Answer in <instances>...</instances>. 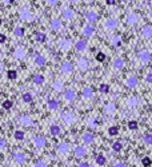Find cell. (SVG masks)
I'll use <instances>...</instances> for the list:
<instances>
[{
	"mask_svg": "<svg viewBox=\"0 0 152 167\" xmlns=\"http://www.w3.org/2000/svg\"><path fill=\"white\" fill-rule=\"evenodd\" d=\"M82 32H83V35H84V36L90 37V36H92L93 34H95V27H93L91 23H90V24H85L84 27H83Z\"/></svg>",
	"mask_w": 152,
	"mask_h": 167,
	"instance_id": "obj_16",
	"label": "cell"
},
{
	"mask_svg": "<svg viewBox=\"0 0 152 167\" xmlns=\"http://www.w3.org/2000/svg\"><path fill=\"white\" fill-rule=\"evenodd\" d=\"M73 155H75V158H77V159H82V158H84L87 155V148L84 146H77L75 148V151H73Z\"/></svg>",
	"mask_w": 152,
	"mask_h": 167,
	"instance_id": "obj_12",
	"label": "cell"
},
{
	"mask_svg": "<svg viewBox=\"0 0 152 167\" xmlns=\"http://www.w3.org/2000/svg\"><path fill=\"white\" fill-rule=\"evenodd\" d=\"M51 28L53 31H60L63 28V23L60 19H52L51 20Z\"/></svg>",
	"mask_w": 152,
	"mask_h": 167,
	"instance_id": "obj_26",
	"label": "cell"
},
{
	"mask_svg": "<svg viewBox=\"0 0 152 167\" xmlns=\"http://www.w3.org/2000/svg\"><path fill=\"white\" fill-rule=\"evenodd\" d=\"M142 36L144 37V39H151L152 37V25L147 24L142 28Z\"/></svg>",
	"mask_w": 152,
	"mask_h": 167,
	"instance_id": "obj_22",
	"label": "cell"
},
{
	"mask_svg": "<svg viewBox=\"0 0 152 167\" xmlns=\"http://www.w3.org/2000/svg\"><path fill=\"white\" fill-rule=\"evenodd\" d=\"M99 91H100L102 94H107L108 91H110V86H108V84H100Z\"/></svg>",
	"mask_w": 152,
	"mask_h": 167,
	"instance_id": "obj_44",
	"label": "cell"
},
{
	"mask_svg": "<svg viewBox=\"0 0 152 167\" xmlns=\"http://www.w3.org/2000/svg\"><path fill=\"white\" fill-rule=\"evenodd\" d=\"M113 166H116V167H125L127 165H125L124 162H115V163H113Z\"/></svg>",
	"mask_w": 152,
	"mask_h": 167,
	"instance_id": "obj_53",
	"label": "cell"
},
{
	"mask_svg": "<svg viewBox=\"0 0 152 167\" xmlns=\"http://www.w3.org/2000/svg\"><path fill=\"white\" fill-rule=\"evenodd\" d=\"M47 3L51 5V7H53V5H56L57 3H59V0H47Z\"/></svg>",
	"mask_w": 152,
	"mask_h": 167,
	"instance_id": "obj_51",
	"label": "cell"
},
{
	"mask_svg": "<svg viewBox=\"0 0 152 167\" xmlns=\"http://www.w3.org/2000/svg\"><path fill=\"white\" fill-rule=\"evenodd\" d=\"M33 83H35L36 86H43L45 83V78L43 76V75H40V74L35 75V76H33Z\"/></svg>",
	"mask_w": 152,
	"mask_h": 167,
	"instance_id": "obj_31",
	"label": "cell"
},
{
	"mask_svg": "<svg viewBox=\"0 0 152 167\" xmlns=\"http://www.w3.org/2000/svg\"><path fill=\"white\" fill-rule=\"evenodd\" d=\"M117 25H119V22H117L116 19H113V18L107 19L104 22V30L105 31H113L117 28Z\"/></svg>",
	"mask_w": 152,
	"mask_h": 167,
	"instance_id": "obj_4",
	"label": "cell"
},
{
	"mask_svg": "<svg viewBox=\"0 0 152 167\" xmlns=\"http://www.w3.org/2000/svg\"><path fill=\"white\" fill-rule=\"evenodd\" d=\"M51 87H52V90L55 91V92H62V91L64 90V83H63L62 80H55Z\"/></svg>",
	"mask_w": 152,
	"mask_h": 167,
	"instance_id": "obj_25",
	"label": "cell"
},
{
	"mask_svg": "<svg viewBox=\"0 0 152 167\" xmlns=\"http://www.w3.org/2000/svg\"><path fill=\"white\" fill-rule=\"evenodd\" d=\"M25 56H27V50H25L24 47L19 45V47H16V48H15V51H13V57H15V59L23 60Z\"/></svg>",
	"mask_w": 152,
	"mask_h": 167,
	"instance_id": "obj_6",
	"label": "cell"
},
{
	"mask_svg": "<svg viewBox=\"0 0 152 167\" xmlns=\"http://www.w3.org/2000/svg\"><path fill=\"white\" fill-rule=\"evenodd\" d=\"M62 16L64 18V20H72L75 19L76 13L73 10H71V8H64V10L62 11Z\"/></svg>",
	"mask_w": 152,
	"mask_h": 167,
	"instance_id": "obj_11",
	"label": "cell"
},
{
	"mask_svg": "<svg viewBox=\"0 0 152 167\" xmlns=\"http://www.w3.org/2000/svg\"><path fill=\"white\" fill-rule=\"evenodd\" d=\"M105 1H107V4H113L115 0H105Z\"/></svg>",
	"mask_w": 152,
	"mask_h": 167,
	"instance_id": "obj_58",
	"label": "cell"
},
{
	"mask_svg": "<svg viewBox=\"0 0 152 167\" xmlns=\"http://www.w3.org/2000/svg\"><path fill=\"white\" fill-rule=\"evenodd\" d=\"M4 42H5V35L1 34V35H0V43H4Z\"/></svg>",
	"mask_w": 152,
	"mask_h": 167,
	"instance_id": "obj_55",
	"label": "cell"
},
{
	"mask_svg": "<svg viewBox=\"0 0 152 167\" xmlns=\"http://www.w3.org/2000/svg\"><path fill=\"white\" fill-rule=\"evenodd\" d=\"M24 131H20V130H16L15 132H13V136H15L16 140H23L24 139Z\"/></svg>",
	"mask_w": 152,
	"mask_h": 167,
	"instance_id": "obj_38",
	"label": "cell"
},
{
	"mask_svg": "<svg viewBox=\"0 0 152 167\" xmlns=\"http://www.w3.org/2000/svg\"><path fill=\"white\" fill-rule=\"evenodd\" d=\"M70 150H71V146L65 142L59 143V146H57V152H59L60 155H67L68 152H70Z\"/></svg>",
	"mask_w": 152,
	"mask_h": 167,
	"instance_id": "obj_13",
	"label": "cell"
},
{
	"mask_svg": "<svg viewBox=\"0 0 152 167\" xmlns=\"http://www.w3.org/2000/svg\"><path fill=\"white\" fill-rule=\"evenodd\" d=\"M79 166H80V167H88L90 165H88L87 162H80V163H79Z\"/></svg>",
	"mask_w": 152,
	"mask_h": 167,
	"instance_id": "obj_54",
	"label": "cell"
},
{
	"mask_svg": "<svg viewBox=\"0 0 152 167\" xmlns=\"http://www.w3.org/2000/svg\"><path fill=\"white\" fill-rule=\"evenodd\" d=\"M112 148H113V151H122V148H123V145L120 142H113L112 143Z\"/></svg>",
	"mask_w": 152,
	"mask_h": 167,
	"instance_id": "obj_43",
	"label": "cell"
},
{
	"mask_svg": "<svg viewBox=\"0 0 152 167\" xmlns=\"http://www.w3.org/2000/svg\"><path fill=\"white\" fill-rule=\"evenodd\" d=\"M151 119H152V118H151Z\"/></svg>",
	"mask_w": 152,
	"mask_h": 167,
	"instance_id": "obj_60",
	"label": "cell"
},
{
	"mask_svg": "<svg viewBox=\"0 0 152 167\" xmlns=\"http://www.w3.org/2000/svg\"><path fill=\"white\" fill-rule=\"evenodd\" d=\"M5 147H7V142H5L4 138H1V139H0V151L3 152L5 150Z\"/></svg>",
	"mask_w": 152,
	"mask_h": 167,
	"instance_id": "obj_46",
	"label": "cell"
},
{
	"mask_svg": "<svg viewBox=\"0 0 152 167\" xmlns=\"http://www.w3.org/2000/svg\"><path fill=\"white\" fill-rule=\"evenodd\" d=\"M137 127H139V123H137L136 120H130V122H128V128H130V130H136Z\"/></svg>",
	"mask_w": 152,
	"mask_h": 167,
	"instance_id": "obj_42",
	"label": "cell"
},
{
	"mask_svg": "<svg viewBox=\"0 0 152 167\" xmlns=\"http://www.w3.org/2000/svg\"><path fill=\"white\" fill-rule=\"evenodd\" d=\"M124 83L128 88H136L137 84H139V80H137L136 76H128Z\"/></svg>",
	"mask_w": 152,
	"mask_h": 167,
	"instance_id": "obj_15",
	"label": "cell"
},
{
	"mask_svg": "<svg viewBox=\"0 0 152 167\" xmlns=\"http://www.w3.org/2000/svg\"><path fill=\"white\" fill-rule=\"evenodd\" d=\"M60 71L64 75H70V74H72V71H73V66L71 64L70 62H64L60 66Z\"/></svg>",
	"mask_w": 152,
	"mask_h": 167,
	"instance_id": "obj_9",
	"label": "cell"
},
{
	"mask_svg": "<svg viewBox=\"0 0 152 167\" xmlns=\"http://www.w3.org/2000/svg\"><path fill=\"white\" fill-rule=\"evenodd\" d=\"M142 165H143V166H151V165H152V160L150 159V158H143Z\"/></svg>",
	"mask_w": 152,
	"mask_h": 167,
	"instance_id": "obj_48",
	"label": "cell"
},
{
	"mask_svg": "<svg viewBox=\"0 0 152 167\" xmlns=\"http://www.w3.org/2000/svg\"><path fill=\"white\" fill-rule=\"evenodd\" d=\"M115 111H116V106H115L113 102H108L107 104L104 106V114H107V115H113Z\"/></svg>",
	"mask_w": 152,
	"mask_h": 167,
	"instance_id": "obj_24",
	"label": "cell"
},
{
	"mask_svg": "<svg viewBox=\"0 0 152 167\" xmlns=\"http://www.w3.org/2000/svg\"><path fill=\"white\" fill-rule=\"evenodd\" d=\"M88 126H90V128H92V130H95V128H97V120L93 119V118H91L90 120H88Z\"/></svg>",
	"mask_w": 152,
	"mask_h": 167,
	"instance_id": "obj_41",
	"label": "cell"
},
{
	"mask_svg": "<svg viewBox=\"0 0 152 167\" xmlns=\"http://www.w3.org/2000/svg\"><path fill=\"white\" fill-rule=\"evenodd\" d=\"M87 48H88V44H87V42H85V40L79 39L75 43V50L79 51V52H84V51H87Z\"/></svg>",
	"mask_w": 152,
	"mask_h": 167,
	"instance_id": "obj_14",
	"label": "cell"
},
{
	"mask_svg": "<svg viewBox=\"0 0 152 167\" xmlns=\"http://www.w3.org/2000/svg\"><path fill=\"white\" fill-rule=\"evenodd\" d=\"M16 76H18V74H16L15 70H11L10 72H8V78H10V79H16Z\"/></svg>",
	"mask_w": 152,
	"mask_h": 167,
	"instance_id": "obj_50",
	"label": "cell"
},
{
	"mask_svg": "<svg viewBox=\"0 0 152 167\" xmlns=\"http://www.w3.org/2000/svg\"><path fill=\"white\" fill-rule=\"evenodd\" d=\"M111 43H112L113 47H120V45H122V37L120 36H112Z\"/></svg>",
	"mask_w": 152,
	"mask_h": 167,
	"instance_id": "obj_37",
	"label": "cell"
},
{
	"mask_svg": "<svg viewBox=\"0 0 152 167\" xmlns=\"http://www.w3.org/2000/svg\"><path fill=\"white\" fill-rule=\"evenodd\" d=\"M45 56H43V55H36L35 56V64L36 66H39V67H43V66L45 64Z\"/></svg>",
	"mask_w": 152,
	"mask_h": 167,
	"instance_id": "obj_33",
	"label": "cell"
},
{
	"mask_svg": "<svg viewBox=\"0 0 152 167\" xmlns=\"http://www.w3.org/2000/svg\"><path fill=\"white\" fill-rule=\"evenodd\" d=\"M22 100L24 103H31L33 100V94L31 91H27V92H24L22 95Z\"/></svg>",
	"mask_w": 152,
	"mask_h": 167,
	"instance_id": "obj_29",
	"label": "cell"
},
{
	"mask_svg": "<svg viewBox=\"0 0 152 167\" xmlns=\"http://www.w3.org/2000/svg\"><path fill=\"white\" fill-rule=\"evenodd\" d=\"M50 132H51V135H52V136H59L60 132H62V128H60L57 125L53 123V125L50 127Z\"/></svg>",
	"mask_w": 152,
	"mask_h": 167,
	"instance_id": "obj_30",
	"label": "cell"
},
{
	"mask_svg": "<svg viewBox=\"0 0 152 167\" xmlns=\"http://www.w3.org/2000/svg\"><path fill=\"white\" fill-rule=\"evenodd\" d=\"M93 134L91 131H85V132H83V135H82V140L85 143V145H90V143H92L93 142Z\"/></svg>",
	"mask_w": 152,
	"mask_h": 167,
	"instance_id": "obj_21",
	"label": "cell"
},
{
	"mask_svg": "<svg viewBox=\"0 0 152 167\" xmlns=\"http://www.w3.org/2000/svg\"><path fill=\"white\" fill-rule=\"evenodd\" d=\"M11 107H12V102H11V100H4V102H3V108L10 110Z\"/></svg>",
	"mask_w": 152,
	"mask_h": 167,
	"instance_id": "obj_45",
	"label": "cell"
},
{
	"mask_svg": "<svg viewBox=\"0 0 152 167\" xmlns=\"http://www.w3.org/2000/svg\"><path fill=\"white\" fill-rule=\"evenodd\" d=\"M60 119H62V122L64 123L65 126H71L76 120V116H75V114H73V112L65 111V112H63V114L60 115Z\"/></svg>",
	"mask_w": 152,
	"mask_h": 167,
	"instance_id": "obj_2",
	"label": "cell"
},
{
	"mask_svg": "<svg viewBox=\"0 0 152 167\" xmlns=\"http://www.w3.org/2000/svg\"><path fill=\"white\" fill-rule=\"evenodd\" d=\"M139 104H140V99L136 98V96H130L127 100H125V106H127L128 108H135Z\"/></svg>",
	"mask_w": 152,
	"mask_h": 167,
	"instance_id": "obj_10",
	"label": "cell"
},
{
	"mask_svg": "<svg viewBox=\"0 0 152 167\" xmlns=\"http://www.w3.org/2000/svg\"><path fill=\"white\" fill-rule=\"evenodd\" d=\"M25 154L24 152H22V151H16V152H13V160H15L18 165H23V163L25 162Z\"/></svg>",
	"mask_w": 152,
	"mask_h": 167,
	"instance_id": "obj_17",
	"label": "cell"
},
{
	"mask_svg": "<svg viewBox=\"0 0 152 167\" xmlns=\"http://www.w3.org/2000/svg\"><path fill=\"white\" fill-rule=\"evenodd\" d=\"M13 34L18 37H23L24 36V28H23L22 25H16V27L13 28Z\"/></svg>",
	"mask_w": 152,
	"mask_h": 167,
	"instance_id": "obj_35",
	"label": "cell"
},
{
	"mask_svg": "<svg viewBox=\"0 0 152 167\" xmlns=\"http://www.w3.org/2000/svg\"><path fill=\"white\" fill-rule=\"evenodd\" d=\"M95 163L97 166H104L105 163H107V159H105L104 155H97L95 158Z\"/></svg>",
	"mask_w": 152,
	"mask_h": 167,
	"instance_id": "obj_34",
	"label": "cell"
},
{
	"mask_svg": "<svg viewBox=\"0 0 152 167\" xmlns=\"http://www.w3.org/2000/svg\"><path fill=\"white\" fill-rule=\"evenodd\" d=\"M82 95L84 99H92L93 98V90L91 87H84L82 91Z\"/></svg>",
	"mask_w": 152,
	"mask_h": 167,
	"instance_id": "obj_27",
	"label": "cell"
},
{
	"mask_svg": "<svg viewBox=\"0 0 152 167\" xmlns=\"http://www.w3.org/2000/svg\"><path fill=\"white\" fill-rule=\"evenodd\" d=\"M47 106H48V108H50L51 111H55L59 108V102H57L56 99H50L48 100V103H47Z\"/></svg>",
	"mask_w": 152,
	"mask_h": 167,
	"instance_id": "obj_32",
	"label": "cell"
},
{
	"mask_svg": "<svg viewBox=\"0 0 152 167\" xmlns=\"http://www.w3.org/2000/svg\"><path fill=\"white\" fill-rule=\"evenodd\" d=\"M77 68H79L82 72H84V71H87L88 70V60H87V57H80L79 60H77Z\"/></svg>",
	"mask_w": 152,
	"mask_h": 167,
	"instance_id": "obj_18",
	"label": "cell"
},
{
	"mask_svg": "<svg viewBox=\"0 0 152 167\" xmlns=\"http://www.w3.org/2000/svg\"><path fill=\"white\" fill-rule=\"evenodd\" d=\"M125 22H127V24H130V25L137 24V23L140 22V15L139 13H135V12L127 13V16H125Z\"/></svg>",
	"mask_w": 152,
	"mask_h": 167,
	"instance_id": "obj_3",
	"label": "cell"
},
{
	"mask_svg": "<svg viewBox=\"0 0 152 167\" xmlns=\"http://www.w3.org/2000/svg\"><path fill=\"white\" fill-rule=\"evenodd\" d=\"M33 145L36 146V148L43 150L45 146H47V139H45L43 135H38V136L33 138Z\"/></svg>",
	"mask_w": 152,
	"mask_h": 167,
	"instance_id": "obj_5",
	"label": "cell"
},
{
	"mask_svg": "<svg viewBox=\"0 0 152 167\" xmlns=\"http://www.w3.org/2000/svg\"><path fill=\"white\" fill-rule=\"evenodd\" d=\"M139 59H140V62H142L143 64H147V63L151 62L152 55H151L150 51L143 50V51H140V54H139Z\"/></svg>",
	"mask_w": 152,
	"mask_h": 167,
	"instance_id": "obj_7",
	"label": "cell"
},
{
	"mask_svg": "<svg viewBox=\"0 0 152 167\" xmlns=\"http://www.w3.org/2000/svg\"><path fill=\"white\" fill-rule=\"evenodd\" d=\"M143 142L147 146H151L152 145V134H145L144 136H143Z\"/></svg>",
	"mask_w": 152,
	"mask_h": 167,
	"instance_id": "obj_39",
	"label": "cell"
},
{
	"mask_svg": "<svg viewBox=\"0 0 152 167\" xmlns=\"http://www.w3.org/2000/svg\"><path fill=\"white\" fill-rule=\"evenodd\" d=\"M96 60H97V62H104V60H105V55L103 52L96 54Z\"/></svg>",
	"mask_w": 152,
	"mask_h": 167,
	"instance_id": "obj_47",
	"label": "cell"
},
{
	"mask_svg": "<svg viewBox=\"0 0 152 167\" xmlns=\"http://www.w3.org/2000/svg\"><path fill=\"white\" fill-rule=\"evenodd\" d=\"M19 16H20V19L27 22V23H32L33 20H35V16L32 15V12L30 11L28 7H20L19 8Z\"/></svg>",
	"mask_w": 152,
	"mask_h": 167,
	"instance_id": "obj_1",
	"label": "cell"
},
{
	"mask_svg": "<svg viewBox=\"0 0 152 167\" xmlns=\"http://www.w3.org/2000/svg\"><path fill=\"white\" fill-rule=\"evenodd\" d=\"M35 39H36V42H39V43H44L45 39H47V35H45L44 32H36Z\"/></svg>",
	"mask_w": 152,
	"mask_h": 167,
	"instance_id": "obj_36",
	"label": "cell"
},
{
	"mask_svg": "<svg viewBox=\"0 0 152 167\" xmlns=\"http://www.w3.org/2000/svg\"><path fill=\"white\" fill-rule=\"evenodd\" d=\"M125 1H128V3H131V1H135V0H125Z\"/></svg>",
	"mask_w": 152,
	"mask_h": 167,
	"instance_id": "obj_59",
	"label": "cell"
},
{
	"mask_svg": "<svg viewBox=\"0 0 152 167\" xmlns=\"http://www.w3.org/2000/svg\"><path fill=\"white\" fill-rule=\"evenodd\" d=\"M113 68L116 71H120V70H123L124 68V66H125V62H124V59L123 57H116V59L113 60Z\"/></svg>",
	"mask_w": 152,
	"mask_h": 167,
	"instance_id": "obj_23",
	"label": "cell"
},
{
	"mask_svg": "<svg viewBox=\"0 0 152 167\" xmlns=\"http://www.w3.org/2000/svg\"><path fill=\"white\" fill-rule=\"evenodd\" d=\"M71 42L68 39H65V37H63V39H60V42H59V48L63 51V52H65V51H68L71 48Z\"/></svg>",
	"mask_w": 152,
	"mask_h": 167,
	"instance_id": "obj_20",
	"label": "cell"
},
{
	"mask_svg": "<svg viewBox=\"0 0 152 167\" xmlns=\"http://www.w3.org/2000/svg\"><path fill=\"white\" fill-rule=\"evenodd\" d=\"M47 165H48V163L45 162V160H43V159H42V160H38V162L35 163V166H36V167H45Z\"/></svg>",
	"mask_w": 152,
	"mask_h": 167,
	"instance_id": "obj_49",
	"label": "cell"
},
{
	"mask_svg": "<svg viewBox=\"0 0 152 167\" xmlns=\"http://www.w3.org/2000/svg\"><path fill=\"white\" fill-rule=\"evenodd\" d=\"M145 82L150 83V84H152V74H148L147 76H145Z\"/></svg>",
	"mask_w": 152,
	"mask_h": 167,
	"instance_id": "obj_52",
	"label": "cell"
},
{
	"mask_svg": "<svg viewBox=\"0 0 152 167\" xmlns=\"http://www.w3.org/2000/svg\"><path fill=\"white\" fill-rule=\"evenodd\" d=\"M148 16L152 19V8H150V11H148Z\"/></svg>",
	"mask_w": 152,
	"mask_h": 167,
	"instance_id": "obj_57",
	"label": "cell"
},
{
	"mask_svg": "<svg viewBox=\"0 0 152 167\" xmlns=\"http://www.w3.org/2000/svg\"><path fill=\"white\" fill-rule=\"evenodd\" d=\"M117 134H119V128H117L116 126H112V127L108 128V135H110V136H115V135H117Z\"/></svg>",
	"mask_w": 152,
	"mask_h": 167,
	"instance_id": "obj_40",
	"label": "cell"
},
{
	"mask_svg": "<svg viewBox=\"0 0 152 167\" xmlns=\"http://www.w3.org/2000/svg\"><path fill=\"white\" fill-rule=\"evenodd\" d=\"M85 19H87L88 23H96L97 20H99V15H97V12H95V11H88L87 13H85Z\"/></svg>",
	"mask_w": 152,
	"mask_h": 167,
	"instance_id": "obj_19",
	"label": "cell"
},
{
	"mask_svg": "<svg viewBox=\"0 0 152 167\" xmlns=\"http://www.w3.org/2000/svg\"><path fill=\"white\" fill-rule=\"evenodd\" d=\"M3 1H4L5 4H12V3H13V0H3Z\"/></svg>",
	"mask_w": 152,
	"mask_h": 167,
	"instance_id": "obj_56",
	"label": "cell"
},
{
	"mask_svg": "<svg viewBox=\"0 0 152 167\" xmlns=\"http://www.w3.org/2000/svg\"><path fill=\"white\" fill-rule=\"evenodd\" d=\"M64 99L68 100V102H72V100L76 99V91L75 90H67L64 92Z\"/></svg>",
	"mask_w": 152,
	"mask_h": 167,
	"instance_id": "obj_28",
	"label": "cell"
},
{
	"mask_svg": "<svg viewBox=\"0 0 152 167\" xmlns=\"http://www.w3.org/2000/svg\"><path fill=\"white\" fill-rule=\"evenodd\" d=\"M19 123L22 126H24V127H31V126L33 125V120L30 115H22V116L19 118Z\"/></svg>",
	"mask_w": 152,
	"mask_h": 167,
	"instance_id": "obj_8",
	"label": "cell"
}]
</instances>
